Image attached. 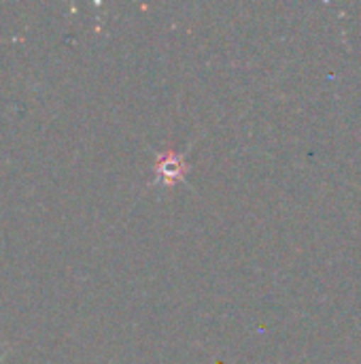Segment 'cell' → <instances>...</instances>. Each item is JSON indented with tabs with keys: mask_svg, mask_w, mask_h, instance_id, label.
I'll list each match as a JSON object with an SVG mask.
<instances>
[{
	"mask_svg": "<svg viewBox=\"0 0 361 364\" xmlns=\"http://www.w3.org/2000/svg\"><path fill=\"white\" fill-rule=\"evenodd\" d=\"M191 149V145H187L185 151L177 154V151H164L155 156L153 162V175H155V183H162L166 188H172L177 183L187 186V173H189V162H187V151Z\"/></svg>",
	"mask_w": 361,
	"mask_h": 364,
	"instance_id": "6da1fadb",
	"label": "cell"
},
{
	"mask_svg": "<svg viewBox=\"0 0 361 364\" xmlns=\"http://www.w3.org/2000/svg\"><path fill=\"white\" fill-rule=\"evenodd\" d=\"M4 356H6V352H2V354H0V364H2V360H4Z\"/></svg>",
	"mask_w": 361,
	"mask_h": 364,
	"instance_id": "7a4b0ae2",
	"label": "cell"
}]
</instances>
